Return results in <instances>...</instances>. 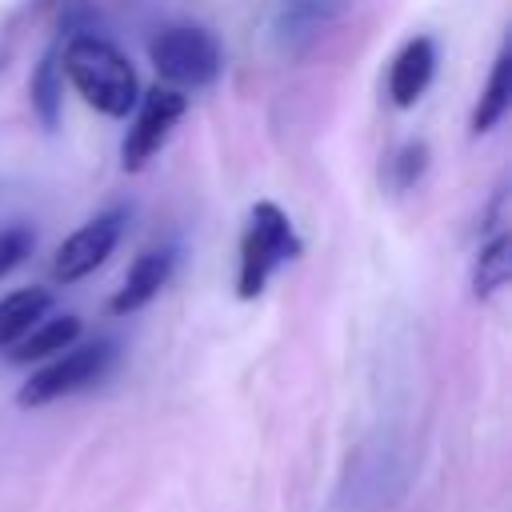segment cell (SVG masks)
Returning a JSON list of instances; mask_svg holds the SVG:
<instances>
[{
  "label": "cell",
  "mask_w": 512,
  "mask_h": 512,
  "mask_svg": "<svg viewBox=\"0 0 512 512\" xmlns=\"http://www.w3.org/2000/svg\"><path fill=\"white\" fill-rule=\"evenodd\" d=\"M60 72L84 96V104L104 112V116H128L140 100L136 68L104 36H92V32L72 36L64 48V60H60Z\"/></svg>",
  "instance_id": "1"
},
{
  "label": "cell",
  "mask_w": 512,
  "mask_h": 512,
  "mask_svg": "<svg viewBox=\"0 0 512 512\" xmlns=\"http://www.w3.org/2000/svg\"><path fill=\"white\" fill-rule=\"evenodd\" d=\"M300 256V236L292 228V220L284 216V208H276L272 200H260L248 216L244 240H240V276H236V292L240 300H252L264 292L268 276Z\"/></svg>",
  "instance_id": "2"
},
{
  "label": "cell",
  "mask_w": 512,
  "mask_h": 512,
  "mask_svg": "<svg viewBox=\"0 0 512 512\" xmlns=\"http://www.w3.org/2000/svg\"><path fill=\"white\" fill-rule=\"evenodd\" d=\"M112 360H116V344L112 340L68 344L64 352H56L44 368H36L24 380V388L16 392V404L20 408H40V404H52L60 396H72V392L88 388L92 380H100Z\"/></svg>",
  "instance_id": "3"
},
{
  "label": "cell",
  "mask_w": 512,
  "mask_h": 512,
  "mask_svg": "<svg viewBox=\"0 0 512 512\" xmlns=\"http://www.w3.org/2000/svg\"><path fill=\"white\" fill-rule=\"evenodd\" d=\"M148 56L156 72L168 80V88H204L220 76V64H224L216 36L196 24H172L156 32V40L148 44Z\"/></svg>",
  "instance_id": "4"
},
{
  "label": "cell",
  "mask_w": 512,
  "mask_h": 512,
  "mask_svg": "<svg viewBox=\"0 0 512 512\" xmlns=\"http://www.w3.org/2000/svg\"><path fill=\"white\" fill-rule=\"evenodd\" d=\"M120 228H124V208H108V212L92 216L88 224H80V228L56 248V256H52V276L64 280V284H76V280H84L88 272H96V268L112 256V248H116V240H120Z\"/></svg>",
  "instance_id": "5"
},
{
  "label": "cell",
  "mask_w": 512,
  "mask_h": 512,
  "mask_svg": "<svg viewBox=\"0 0 512 512\" xmlns=\"http://www.w3.org/2000/svg\"><path fill=\"white\" fill-rule=\"evenodd\" d=\"M184 108H188V96L180 88H152V92H144V100L136 108V120H132L128 136H124V148H120L124 168H144V160H152V152H160V144L176 128Z\"/></svg>",
  "instance_id": "6"
},
{
  "label": "cell",
  "mask_w": 512,
  "mask_h": 512,
  "mask_svg": "<svg viewBox=\"0 0 512 512\" xmlns=\"http://www.w3.org/2000/svg\"><path fill=\"white\" fill-rule=\"evenodd\" d=\"M432 72H436V44L428 36H412L396 52V60L388 68V96H392V104L396 108H412L424 96V88L432 84Z\"/></svg>",
  "instance_id": "7"
},
{
  "label": "cell",
  "mask_w": 512,
  "mask_h": 512,
  "mask_svg": "<svg viewBox=\"0 0 512 512\" xmlns=\"http://www.w3.org/2000/svg\"><path fill=\"white\" fill-rule=\"evenodd\" d=\"M172 264H176V252H172V244H164V248H148V252H140L136 260H132V268H128V276H124V284H120V292L112 296V312L116 316H124V312H136V308H144L164 284H168V276H172Z\"/></svg>",
  "instance_id": "8"
},
{
  "label": "cell",
  "mask_w": 512,
  "mask_h": 512,
  "mask_svg": "<svg viewBox=\"0 0 512 512\" xmlns=\"http://www.w3.org/2000/svg\"><path fill=\"white\" fill-rule=\"evenodd\" d=\"M80 336V320L76 316H56V320H44L36 328H28L16 344H12V360L16 364H32V360H48L56 352H64L68 344H76Z\"/></svg>",
  "instance_id": "9"
},
{
  "label": "cell",
  "mask_w": 512,
  "mask_h": 512,
  "mask_svg": "<svg viewBox=\"0 0 512 512\" xmlns=\"http://www.w3.org/2000/svg\"><path fill=\"white\" fill-rule=\"evenodd\" d=\"M52 308V296L44 288H16L0 300V348H12L28 328H36L44 320V312Z\"/></svg>",
  "instance_id": "10"
},
{
  "label": "cell",
  "mask_w": 512,
  "mask_h": 512,
  "mask_svg": "<svg viewBox=\"0 0 512 512\" xmlns=\"http://www.w3.org/2000/svg\"><path fill=\"white\" fill-rule=\"evenodd\" d=\"M508 100H512V52H508V44L496 52V60H492V76H488V84H484V96H480V104H476V112H472V132L480 136V132H492L500 120H504V112H508Z\"/></svg>",
  "instance_id": "11"
},
{
  "label": "cell",
  "mask_w": 512,
  "mask_h": 512,
  "mask_svg": "<svg viewBox=\"0 0 512 512\" xmlns=\"http://www.w3.org/2000/svg\"><path fill=\"white\" fill-rule=\"evenodd\" d=\"M508 272H512V240H508V232L500 228V232L476 252V268H472V288H476V296H496V292L508 284Z\"/></svg>",
  "instance_id": "12"
},
{
  "label": "cell",
  "mask_w": 512,
  "mask_h": 512,
  "mask_svg": "<svg viewBox=\"0 0 512 512\" xmlns=\"http://www.w3.org/2000/svg\"><path fill=\"white\" fill-rule=\"evenodd\" d=\"M64 80V72H60V64H56V52H48L44 60H40V68H36V76H32V104L40 108V120L52 128L56 124V104H60V84Z\"/></svg>",
  "instance_id": "13"
},
{
  "label": "cell",
  "mask_w": 512,
  "mask_h": 512,
  "mask_svg": "<svg viewBox=\"0 0 512 512\" xmlns=\"http://www.w3.org/2000/svg\"><path fill=\"white\" fill-rule=\"evenodd\" d=\"M28 252H32V232H28L24 224L0 228V276H8Z\"/></svg>",
  "instance_id": "14"
}]
</instances>
